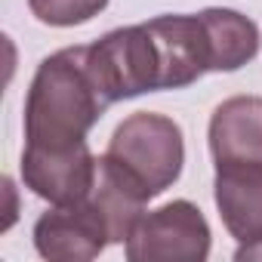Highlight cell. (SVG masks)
Wrapping results in <instances>:
<instances>
[{"instance_id":"obj_1","label":"cell","mask_w":262,"mask_h":262,"mask_svg":"<svg viewBox=\"0 0 262 262\" xmlns=\"http://www.w3.org/2000/svg\"><path fill=\"white\" fill-rule=\"evenodd\" d=\"M108 108L86 68V47H68L40 62L25 99V145L62 148L86 142Z\"/></svg>"},{"instance_id":"obj_2","label":"cell","mask_w":262,"mask_h":262,"mask_svg":"<svg viewBox=\"0 0 262 262\" xmlns=\"http://www.w3.org/2000/svg\"><path fill=\"white\" fill-rule=\"evenodd\" d=\"M105 155L117 161L151 198H158L179 179L185 142L176 120L151 111H136L114 129Z\"/></svg>"},{"instance_id":"obj_3","label":"cell","mask_w":262,"mask_h":262,"mask_svg":"<svg viewBox=\"0 0 262 262\" xmlns=\"http://www.w3.org/2000/svg\"><path fill=\"white\" fill-rule=\"evenodd\" d=\"M207 256L210 225L188 201H173L142 216L126 241L129 262H204Z\"/></svg>"},{"instance_id":"obj_4","label":"cell","mask_w":262,"mask_h":262,"mask_svg":"<svg viewBox=\"0 0 262 262\" xmlns=\"http://www.w3.org/2000/svg\"><path fill=\"white\" fill-rule=\"evenodd\" d=\"M111 244L108 225L90 198L74 204H56L34 225V247L50 262H86Z\"/></svg>"},{"instance_id":"obj_5","label":"cell","mask_w":262,"mask_h":262,"mask_svg":"<svg viewBox=\"0 0 262 262\" xmlns=\"http://www.w3.org/2000/svg\"><path fill=\"white\" fill-rule=\"evenodd\" d=\"M96 161L99 158H93L86 142L62 148L25 145L22 179L37 198L50 204H74L90 194L96 182Z\"/></svg>"},{"instance_id":"obj_6","label":"cell","mask_w":262,"mask_h":262,"mask_svg":"<svg viewBox=\"0 0 262 262\" xmlns=\"http://www.w3.org/2000/svg\"><path fill=\"white\" fill-rule=\"evenodd\" d=\"M213 188L231 237L241 247L262 241V164H216Z\"/></svg>"},{"instance_id":"obj_7","label":"cell","mask_w":262,"mask_h":262,"mask_svg":"<svg viewBox=\"0 0 262 262\" xmlns=\"http://www.w3.org/2000/svg\"><path fill=\"white\" fill-rule=\"evenodd\" d=\"M216 164H262V96H231L210 117Z\"/></svg>"},{"instance_id":"obj_8","label":"cell","mask_w":262,"mask_h":262,"mask_svg":"<svg viewBox=\"0 0 262 262\" xmlns=\"http://www.w3.org/2000/svg\"><path fill=\"white\" fill-rule=\"evenodd\" d=\"M86 198L102 213V219L108 225V234H111V244L129 241V234L142 222L145 204L151 201V194L108 155H102L96 161V182H93Z\"/></svg>"},{"instance_id":"obj_9","label":"cell","mask_w":262,"mask_h":262,"mask_svg":"<svg viewBox=\"0 0 262 262\" xmlns=\"http://www.w3.org/2000/svg\"><path fill=\"white\" fill-rule=\"evenodd\" d=\"M28 7L40 22L56 28H71L99 16L108 7V0H28Z\"/></svg>"}]
</instances>
